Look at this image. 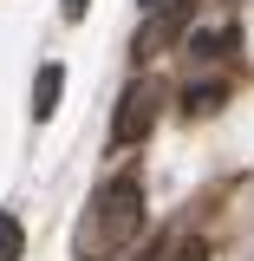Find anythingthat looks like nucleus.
<instances>
[{"mask_svg": "<svg viewBox=\"0 0 254 261\" xmlns=\"http://www.w3.org/2000/svg\"><path fill=\"white\" fill-rule=\"evenodd\" d=\"M144 235V176L118 170L111 183H98V196L85 202V222H78V261H118L137 248Z\"/></svg>", "mask_w": 254, "mask_h": 261, "instance_id": "obj_1", "label": "nucleus"}, {"mask_svg": "<svg viewBox=\"0 0 254 261\" xmlns=\"http://www.w3.org/2000/svg\"><path fill=\"white\" fill-rule=\"evenodd\" d=\"M157 111H163V85H157V79H137V85H124V98H118V118H111V144H118V150L144 144V137H150V124H157Z\"/></svg>", "mask_w": 254, "mask_h": 261, "instance_id": "obj_2", "label": "nucleus"}, {"mask_svg": "<svg viewBox=\"0 0 254 261\" xmlns=\"http://www.w3.org/2000/svg\"><path fill=\"white\" fill-rule=\"evenodd\" d=\"M195 20V0H157L150 13H144V27H137V53L150 59V53H170Z\"/></svg>", "mask_w": 254, "mask_h": 261, "instance_id": "obj_3", "label": "nucleus"}, {"mask_svg": "<svg viewBox=\"0 0 254 261\" xmlns=\"http://www.w3.org/2000/svg\"><path fill=\"white\" fill-rule=\"evenodd\" d=\"M59 92H65V72L59 65H39V79H33V118H39V124L59 111Z\"/></svg>", "mask_w": 254, "mask_h": 261, "instance_id": "obj_4", "label": "nucleus"}, {"mask_svg": "<svg viewBox=\"0 0 254 261\" xmlns=\"http://www.w3.org/2000/svg\"><path fill=\"white\" fill-rule=\"evenodd\" d=\"M222 98H228V85H189V92H183V118H209V111H222Z\"/></svg>", "mask_w": 254, "mask_h": 261, "instance_id": "obj_5", "label": "nucleus"}, {"mask_svg": "<svg viewBox=\"0 0 254 261\" xmlns=\"http://www.w3.org/2000/svg\"><path fill=\"white\" fill-rule=\"evenodd\" d=\"M20 248H26V228H20V216L0 209V261H20Z\"/></svg>", "mask_w": 254, "mask_h": 261, "instance_id": "obj_6", "label": "nucleus"}, {"mask_svg": "<svg viewBox=\"0 0 254 261\" xmlns=\"http://www.w3.org/2000/svg\"><path fill=\"white\" fill-rule=\"evenodd\" d=\"M228 46H235V33H195V39H189V53H202V59H215V53H228Z\"/></svg>", "mask_w": 254, "mask_h": 261, "instance_id": "obj_7", "label": "nucleus"}, {"mask_svg": "<svg viewBox=\"0 0 254 261\" xmlns=\"http://www.w3.org/2000/svg\"><path fill=\"white\" fill-rule=\"evenodd\" d=\"M163 255H170V261H209V242H195V235H189V242H183V235H170V248H163Z\"/></svg>", "mask_w": 254, "mask_h": 261, "instance_id": "obj_8", "label": "nucleus"}, {"mask_svg": "<svg viewBox=\"0 0 254 261\" xmlns=\"http://www.w3.org/2000/svg\"><path fill=\"white\" fill-rule=\"evenodd\" d=\"M85 7H92V0H59V13H65V20H85Z\"/></svg>", "mask_w": 254, "mask_h": 261, "instance_id": "obj_9", "label": "nucleus"}, {"mask_svg": "<svg viewBox=\"0 0 254 261\" xmlns=\"http://www.w3.org/2000/svg\"><path fill=\"white\" fill-rule=\"evenodd\" d=\"M130 261H150V255H130Z\"/></svg>", "mask_w": 254, "mask_h": 261, "instance_id": "obj_10", "label": "nucleus"}, {"mask_svg": "<svg viewBox=\"0 0 254 261\" xmlns=\"http://www.w3.org/2000/svg\"><path fill=\"white\" fill-rule=\"evenodd\" d=\"M150 7H157V0H150Z\"/></svg>", "mask_w": 254, "mask_h": 261, "instance_id": "obj_11", "label": "nucleus"}]
</instances>
